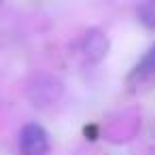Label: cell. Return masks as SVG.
<instances>
[{
	"label": "cell",
	"mask_w": 155,
	"mask_h": 155,
	"mask_svg": "<svg viewBox=\"0 0 155 155\" xmlns=\"http://www.w3.org/2000/svg\"><path fill=\"white\" fill-rule=\"evenodd\" d=\"M21 155H49V134L38 123H26L19 132Z\"/></svg>",
	"instance_id": "obj_1"
},
{
	"label": "cell",
	"mask_w": 155,
	"mask_h": 155,
	"mask_svg": "<svg viewBox=\"0 0 155 155\" xmlns=\"http://www.w3.org/2000/svg\"><path fill=\"white\" fill-rule=\"evenodd\" d=\"M153 81H155V45L142 55V60L130 72V83L134 85H147Z\"/></svg>",
	"instance_id": "obj_2"
},
{
	"label": "cell",
	"mask_w": 155,
	"mask_h": 155,
	"mask_svg": "<svg viewBox=\"0 0 155 155\" xmlns=\"http://www.w3.org/2000/svg\"><path fill=\"white\" fill-rule=\"evenodd\" d=\"M106 38H104V34H100V32H96V30H91L89 34H87V38H85V55L91 60V62H98V60H102L104 55H106Z\"/></svg>",
	"instance_id": "obj_3"
},
{
	"label": "cell",
	"mask_w": 155,
	"mask_h": 155,
	"mask_svg": "<svg viewBox=\"0 0 155 155\" xmlns=\"http://www.w3.org/2000/svg\"><path fill=\"white\" fill-rule=\"evenodd\" d=\"M138 19L147 28L155 30V0H144V2L138 7Z\"/></svg>",
	"instance_id": "obj_4"
}]
</instances>
